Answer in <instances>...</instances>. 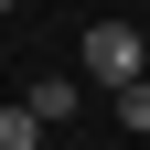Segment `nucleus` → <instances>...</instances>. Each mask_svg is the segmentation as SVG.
Masks as SVG:
<instances>
[{
  "mask_svg": "<svg viewBox=\"0 0 150 150\" xmlns=\"http://www.w3.org/2000/svg\"><path fill=\"white\" fill-rule=\"evenodd\" d=\"M118 129H150V75H139V86H118Z\"/></svg>",
  "mask_w": 150,
  "mask_h": 150,
  "instance_id": "4",
  "label": "nucleus"
},
{
  "mask_svg": "<svg viewBox=\"0 0 150 150\" xmlns=\"http://www.w3.org/2000/svg\"><path fill=\"white\" fill-rule=\"evenodd\" d=\"M0 11H11V0H0Z\"/></svg>",
  "mask_w": 150,
  "mask_h": 150,
  "instance_id": "5",
  "label": "nucleus"
},
{
  "mask_svg": "<svg viewBox=\"0 0 150 150\" xmlns=\"http://www.w3.org/2000/svg\"><path fill=\"white\" fill-rule=\"evenodd\" d=\"M22 107H32V118H75V107H86V86H75V75H43Z\"/></svg>",
  "mask_w": 150,
  "mask_h": 150,
  "instance_id": "2",
  "label": "nucleus"
},
{
  "mask_svg": "<svg viewBox=\"0 0 150 150\" xmlns=\"http://www.w3.org/2000/svg\"><path fill=\"white\" fill-rule=\"evenodd\" d=\"M0 150H43V118L32 107H0Z\"/></svg>",
  "mask_w": 150,
  "mask_h": 150,
  "instance_id": "3",
  "label": "nucleus"
},
{
  "mask_svg": "<svg viewBox=\"0 0 150 150\" xmlns=\"http://www.w3.org/2000/svg\"><path fill=\"white\" fill-rule=\"evenodd\" d=\"M139 64H150V43L129 22H97L86 32V75H75V86H139Z\"/></svg>",
  "mask_w": 150,
  "mask_h": 150,
  "instance_id": "1",
  "label": "nucleus"
}]
</instances>
